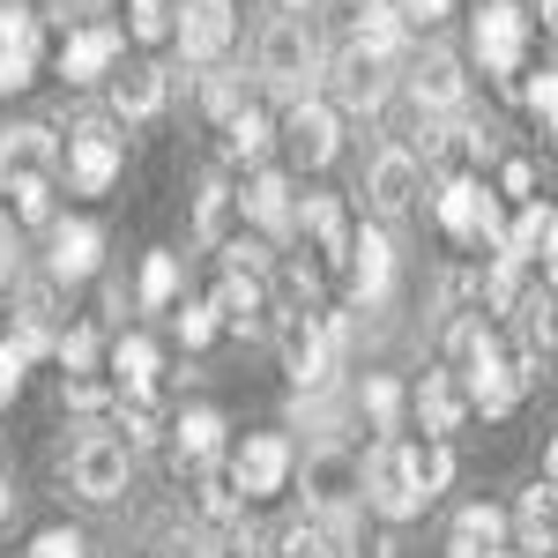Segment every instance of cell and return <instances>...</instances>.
I'll list each match as a JSON object with an SVG mask.
<instances>
[{
    "mask_svg": "<svg viewBox=\"0 0 558 558\" xmlns=\"http://www.w3.org/2000/svg\"><path fill=\"white\" fill-rule=\"evenodd\" d=\"M454 350H462V380H470V402L484 410V417H507L521 395H529L536 350L514 336V320H499V313L454 320Z\"/></svg>",
    "mask_w": 558,
    "mask_h": 558,
    "instance_id": "obj_1",
    "label": "cell"
},
{
    "mask_svg": "<svg viewBox=\"0 0 558 558\" xmlns=\"http://www.w3.org/2000/svg\"><path fill=\"white\" fill-rule=\"evenodd\" d=\"M276 350H283V373L299 395H320V387L336 380V350H343V320L336 313H320V305H291L283 320H276Z\"/></svg>",
    "mask_w": 558,
    "mask_h": 558,
    "instance_id": "obj_2",
    "label": "cell"
},
{
    "mask_svg": "<svg viewBox=\"0 0 558 558\" xmlns=\"http://www.w3.org/2000/svg\"><path fill=\"white\" fill-rule=\"evenodd\" d=\"M223 276H216V313H223V328H239V336H268V276H260V246L246 239H223Z\"/></svg>",
    "mask_w": 558,
    "mask_h": 558,
    "instance_id": "obj_3",
    "label": "cell"
},
{
    "mask_svg": "<svg viewBox=\"0 0 558 558\" xmlns=\"http://www.w3.org/2000/svg\"><path fill=\"white\" fill-rule=\"evenodd\" d=\"M432 216H439V231H447V239H462V246H507L499 194H492V186H476V172L470 179H439Z\"/></svg>",
    "mask_w": 558,
    "mask_h": 558,
    "instance_id": "obj_4",
    "label": "cell"
},
{
    "mask_svg": "<svg viewBox=\"0 0 558 558\" xmlns=\"http://www.w3.org/2000/svg\"><path fill=\"white\" fill-rule=\"evenodd\" d=\"M365 507H373L380 521L425 514V484H417V470H410V447H402V439H380V447L365 454Z\"/></svg>",
    "mask_w": 558,
    "mask_h": 558,
    "instance_id": "obj_5",
    "label": "cell"
},
{
    "mask_svg": "<svg viewBox=\"0 0 558 558\" xmlns=\"http://www.w3.org/2000/svg\"><path fill=\"white\" fill-rule=\"evenodd\" d=\"M476 60H484L492 83H514L521 75V60H529V15H521L514 0H484L476 8Z\"/></svg>",
    "mask_w": 558,
    "mask_h": 558,
    "instance_id": "obj_6",
    "label": "cell"
},
{
    "mask_svg": "<svg viewBox=\"0 0 558 558\" xmlns=\"http://www.w3.org/2000/svg\"><path fill=\"white\" fill-rule=\"evenodd\" d=\"M357 499H365V462H350L343 447H320V454L305 462V507L343 529Z\"/></svg>",
    "mask_w": 558,
    "mask_h": 558,
    "instance_id": "obj_7",
    "label": "cell"
},
{
    "mask_svg": "<svg viewBox=\"0 0 558 558\" xmlns=\"http://www.w3.org/2000/svg\"><path fill=\"white\" fill-rule=\"evenodd\" d=\"M313 60H320V45H313V31H305V15H276V23L260 31V75H268L276 89L305 97V75H313Z\"/></svg>",
    "mask_w": 558,
    "mask_h": 558,
    "instance_id": "obj_8",
    "label": "cell"
},
{
    "mask_svg": "<svg viewBox=\"0 0 558 558\" xmlns=\"http://www.w3.org/2000/svg\"><path fill=\"white\" fill-rule=\"evenodd\" d=\"M120 165H128V142L112 134V120H83L68 134V186L75 194H105L120 179Z\"/></svg>",
    "mask_w": 558,
    "mask_h": 558,
    "instance_id": "obj_9",
    "label": "cell"
},
{
    "mask_svg": "<svg viewBox=\"0 0 558 558\" xmlns=\"http://www.w3.org/2000/svg\"><path fill=\"white\" fill-rule=\"evenodd\" d=\"M299 231H305V254L320 260L328 276H350V246H357V223L336 194H305L299 202Z\"/></svg>",
    "mask_w": 558,
    "mask_h": 558,
    "instance_id": "obj_10",
    "label": "cell"
},
{
    "mask_svg": "<svg viewBox=\"0 0 558 558\" xmlns=\"http://www.w3.org/2000/svg\"><path fill=\"white\" fill-rule=\"evenodd\" d=\"M128 462H134L128 439L89 432L83 447L68 454V476H75V492H83V499H97V507H105V499H120V492H128Z\"/></svg>",
    "mask_w": 558,
    "mask_h": 558,
    "instance_id": "obj_11",
    "label": "cell"
},
{
    "mask_svg": "<svg viewBox=\"0 0 558 558\" xmlns=\"http://www.w3.org/2000/svg\"><path fill=\"white\" fill-rule=\"evenodd\" d=\"M283 149H291V165H305V172L336 165V149H343L336 112H328L320 97H291V112H283Z\"/></svg>",
    "mask_w": 558,
    "mask_h": 558,
    "instance_id": "obj_12",
    "label": "cell"
},
{
    "mask_svg": "<svg viewBox=\"0 0 558 558\" xmlns=\"http://www.w3.org/2000/svg\"><path fill=\"white\" fill-rule=\"evenodd\" d=\"M38 52H45L38 8H0V97L38 83Z\"/></svg>",
    "mask_w": 558,
    "mask_h": 558,
    "instance_id": "obj_13",
    "label": "cell"
},
{
    "mask_svg": "<svg viewBox=\"0 0 558 558\" xmlns=\"http://www.w3.org/2000/svg\"><path fill=\"white\" fill-rule=\"evenodd\" d=\"M231 484H239L246 499H276V492L291 484V447H283L276 432H254V439L231 454Z\"/></svg>",
    "mask_w": 558,
    "mask_h": 558,
    "instance_id": "obj_14",
    "label": "cell"
},
{
    "mask_svg": "<svg viewBox=\"0 0 558 558\" xmlns=\"http://www.w3.org/2000/svg\"><path fill=\"white\" fill-rule=\"evenodd\" d=\"M120 52H128V38H120L112 23L68 31V38H60V75H68V83H97V75H112V68H120Z\"/></svg>",
    "mask_w": 558,
    "mask_h": 558,
    "instance_id": "obj_15",
    "label": "cell"
},
{
    "mask_svg": "<svg viewBox=\"0 0 558 558\" xmlns=\"http://www.w3.org/2000/svg\"><path fill=\"white\" fill-rule=\"evenodd\" d=\"M365 194H373V209H380V216H402L417 194H425L417 157H410V149H380V157H373V179H365Z\"/></svg>",
    "mask_w": 558,
    "mask_h": 558,
    "instance_id": "obj_16",
    "label": "cell"
},
{
    "mask_svg": "<svg viewBox=\"0 0 558 558\" xmlns=\"http://www.w3.org/2000/svg\"><path fill=\"white\" fill-rule=\"evenodd\" d=\"M239 209H246V223H254L260 239H283L299 223V202H291V179L283 172H254L246 194H239Z\"/></svg>",
    "mask_w": 558,
    "mask_h": 558,
    "instance_id": "obj_17",
    "label": "cell"
},
{
    "mask_svg": "<svg viewBox=\"0 0 558 558\" xmlns=\"http://www.w3.org/2000/svg\"><path fill=\"white\" fill-rule=\"evenodd\" d=\"M336 97H343L350 112H380V97H387V52L350 45L343 60H336Z\"/></svg>",
    "mask_w": 558,
    "mask_h": 558,
    "instance_id": "obj_18",
    "label": "cell"
},
{
    "mask_svg": "<svg viewBox=\"0 0 558 558\" xmlns=\"http://www.w3.org/2000/svg\"><path fill=\"white\" fill-rule=\"evenodd\" d=\"M462 410H476V402H470V380H462V373H447V365H432L425 380H417V425L447 439V432L462 425Z\"/></svg>",
    "mask_w": 558,
    "mask_h": 558,
    "instance_id": "obj_19",
    "label": "cell"
},
{
    "mask_svg": "<svg viewBox=\"0 0 558 558\" xmlns=\"http://www.w3.org/2000/svg\"><path fill=\"white\" fill-rule=\"evenodd\" d=\"M172 38H179L186 60H216V52L231 45V0H186Z\"/></svg>",
    "mask_w": 558,
    "mask_h": 558,
    "instance_id": "obj_20",
    "label": "cell"
},
{
    "mask_svg": "<svg viewBox=\"0 0 558 558\" xmlns=\"http://www.w3.org/2000/svg\"><path fill=\"white\" fill-rule=\"evenodd\" d=\"M60 165V142L45 128H8L0 134V186H15V179H52Z\"/></svg>",
    "mask_w": 558,
    "mask_h": 558,
    "instance_id": "obj_21",
    "label": "cell"
},
{
    "mask_svg": "<svg viewBox=\"0 0 558 558\" xmlns=\"http://www.w3.org/2000/svg\"><path fill=\"white\" fill-rule=\"evenodd\" d=\"M499 551H507V514L499 507H462L454 536H447V558H499Z\"/></svg>",
    "mask_w": 558,
    "mask_h": 558,
    "instance_id": "obj_22",
    "label": "cell"
},
{
    "mask_svg": "<svg viewBox=\"0 0 558 558\" xmlns=\"http://www.w3.org/2000/svg\"><path fill=\"white\" fill-rule=\"evenodd\" d=\"M97 260H105L97 223H52V276H60V283H83V276H97Z\"/></svg>",
    "mask_w": 558,
    "mask_h": 558,
    "instance_id": "obj_23",
    "label": "cell"
},
{
    "mask_svg": "<svg viewBox=\"0 0 558 558\" xmlns=\"http://www.w3.org/2000/svg\"><path fill=\"white\" fill-rule=\"evenodd\" d=\"M410 97H417L425 112H454V105H462V60H454V52H425V60L410 68Z\"/></svg>",
    "mask_w": 558,
    "mask_h": 558,
    "instance_id": "obj_24",
    "label": "cell"
},
{
    "mask_svg": "<svg viewBox=\"0 0 558 558\" xmlns=\"http://www.w3.org/2000/svg\"><path fill=\"white\" fill-rule=\"evenodd\" d=\"M157 105H165V68H149V60L112 68V112L120 120H149Z\"/></svg>",
    "mask_w": 558,
    "mask_h": 558,
    "instance_id": "obj_25",
    "label": "cell"
},
{
    "mask_svg": "<svg viewBox=\"0 0 558 558\" xmlns=\"http://www.w3.org/2000/svg\"><path fill=\"white\" fill-rule=\"evenodd\" d=\"M551 246H558V216L544 209V202H521L514 223H507V246H499V254L536 260V268H544V260H551Z\"/></svg>",
    "mask_w": 558,
    "mask_h": 558,
    "instance_id": "obj_26",
    "label": "cell"
},
{
    "mask_svg": "<svg viewBox=\"0 0 558 558\" xmlns=\"http://www.w3.org/2000/svg\"><path fill=\"white\" fill-rule=\"evenodd\" d=\"M514 529H521V544H529V551H551V544H558V484H551V476L521 492Z\"/></svg>",
    "mask_w": 558,
    "mask_h": 558,
    "instance_id": "obj_27",
    "label": "cell"
},
{
    "mask_svg": "<svg viewBox=\"0 0 558 558\" xmlns=\"http://www.w3.org/2000/svg\"><path fill=\"white\" fill-rule=\"evenodd\" d=\"M216 447H223V417H216V410H186V417L172 425V454H179V470H209Z\"/></svg>",
    "mask_w": 558,
    "mask_h": 558,
    "instance_id": "obj_28",
    "label": "cell"
},
{
    "mask_svg": "<svg viewBox=\"0 0 558 558\" xmlns=\"http://www.w3.org/2000/svg\"><path fill=\"white\" fill-rule=\"evenodd\" d=\"M387 276H395V246H387L380 231H357V246H350V291L357 299H387Z\"/></svg>",
    "mask_w": 558,
    "mask_h": 558,
    "instance_id": "obj_29",
    "label": "cell"
},
{
    "mask_svg": "<svg viewBox=\"0 0 558 558\" xmlns=\"http://www.w3.org/2000/svg\"><path fill=\"white\" fill-rule=\"evenodd\" d=\"M112 387L120 395H149L157 387V343L149 336H120L112 343Z\"/></svg>",
    "mask_w": 558,
    "mask_h": 558,
    "instance_id": "obj_30",
    "label": "cell"
},
{
    "mask_svg": "<svg viewBox=\"0 0 558 558\" xmlns=\"http://www.w3.org/2000/svg\"><path fill=\"white\" fill-rule=\"evenodd\" d=\"M402 31H410V15H402V0H357V45H373V52H402Z\"/></svg>",
    "mask_w": 558,
    "mask_h": 558,
    "instance_id": "obj_31",
    "label": "cell"
},
{
    "mask_svg": "<svg viewBox=\"0 0 558 558\" xmlns=\"http://www.w3.org/2000/svg\"><path fill=\"white\" fill-rule=\"evenodd\" d=\"M276 134H283V128H276V120H268L260 105H246L239 120H223V149H231L239 165H260V157L276 149Z\"/></svg>",
    "mask_w": 558,
    "mask_h": 558,
    "instance_id": "obj_32",
    "label": "cell"
},
{
    "mask_svg": "<svg viewBox=\"0 0 558 558\" xmlns=\"http://www.w3.org/2000/svg\"><path fill=\"white\" fill-rule=\"evenodd\" d=\"M425 157H432V172H439V179H470V165L484 157V134H476V128H447V134H432V142H425Z\"/></svg>",
    "mask_w": 558,
    "mask_h": 558,
    "instance_id": "obj_33",
    "label": "cell"
},
{
    "mask_svg": "<svg viewBox=\"0 0 558 558\" xmlns=\"http://www.w3.org/2000/svg\"><path fill=\"white\" fill-rule=\"evenodd\" d=\"M231 216H246V209H239V194H231L223 179H202V202H194V239L223 246V239H231Z\"/></svg>",
    "mask_w": 558,
    "mask_h": 558,
    "instance_id": "obj_34",
    "label": "cell"
},
{
    "mask_svg": "<svg viewBox=\"0 0 558 558\" xmlns=\"http://www.w3.org/2000/svg\"><path fill=\"white\" fill-rule=\"evenodd\" d=\"M402 447H410V470H417V484H425V499H439V492L454 484V454H447V439L425 432V439H402Z\"/></svg>",
    "mask_w": 558,
    "mask_h": 558,
    "instance_id": "obj_35",
    "label": "cell"
},
{
    "mask_svg": "<svg viewBox=\"0 0 558 558\" xmlns=\"http://www.w3.org/2000/svg\"><path fill=\"white\" fill-rule=\"evenodd\" d=\"M172 320H179V343H186V350H209V343H216V328H223L216 299H179V305H172Z\"/></svg>",
    "mask_w": 558,
    "mask_h": 558,
    "instance_id": "obj_36",
    "label": "cell"
},
{
    "mask_svg": "<svg viewBox=\"0 0 558 558\" xmlns=\"http://www.w3.org/2000/svg\"><path fill=\"white\" fill-rule=\"evenodd\" d=\"M0 202L15 209V223H52V179H15L0 186Z\"/></svg>",
    "mask_w": 558,
    "mask_h": 558,
    "instance_id": "obj_37",
    "label": "cell"
},
{
    "mask_svg": "<svg viewBox=\"0 0 558 558\" xmlns=\"http://www.w3.org/2000/svg\"><path fill=\"white\" fill-rule=\"evenodd\" d=\"M336 544H343V529L313 514V521H299V529L283 536V558H336Z\"/></svg>",
    "mask_w": 558,
    "mask_h": 558,
    "instance_id": "obj_38",
    "label": "cell"
},
{
    "mask_svg": "<svg viewBox=\"0 0 558 558\" xmlns=\"http://www.w3.org/2000/svg\"><path fill=\"white\" fill-rule=\"evenodd\" d=\"M142 305H157V313H172V305H179V260L172 254L142 260Z\"/></svg>",
    "mask_w": 558,
    "mask_h": 558,
    "instance_id": "obj_39",
    "label": "cell"
},
{
    "mask_svg": "<svg viewBox=\"0 0 558 558\" xmlns=\"http://www.w3.org/2000/svg\"><path fill=\"white\" fill-rule=\"evenodd\" d=\"M128 31H134L142 45L172 38V31H179V8H172V0H128Z\"/></svg>",
    "mask_w": 558,
    "mask_h": 558,
    "instance_id": "obj_40",
    "label": "cell"
},
{
    "mask_svg": "<svg viewBox=\"0 0 558 558\" xmlns=\"http://www.w3.org/2000/svg\"><path fill=\"white\" fill-rule=\"evenodd\" d=\"M202 112H209L216 128L239 120V112H246V83H239V75H209V83H202Z\"/></svg>",
    "mask_w": 558,
    "mask_h": 558,
    "instance_id": "obj_41",
    "label": "cell"
},
{
    "mask_svg": "<svg viewBox=\"0 0 558 558\" xmlns=\"http://www.w3.org/2000/svg\"><path fill=\"white\" fill-rule=\"evenodd\" d=\"M320 283H328V268H320L313 254L283 260V291H291V305H320Z\"/></svg>",
    "mask_w": 558,
    "mask_h": 558,
    "instance_id": "obj_42",
    "label": "cell"
},
{
    "mask_svg": "<svg viewBox=\"0 0 558 558\" xmlns=\"http://www.w3.org/2000/svg\"><path fill=\"white\" fill-rule=\"evenodd\" d=\"M336 558H395V544H387V529L343 521V544H336Z\"/></svg>",
    "mask_w": 558,
    "mask_h": 558,
    "instance_id": "obj_43",
    "label": "cell"
},
{
    "mask_svg": "<svg viewBox=\"0 0 558 558\" xmlns=\"http://www.w3.org/2000/svg\"><path fill=\"white\" fill-rule=\"evenodd\" d=\"M365 417H373L380 432H395V417H402V387L373 373V380H365Z\"/></svg>",
    "mask_w": 558,
    "mask_h": 558,
    "instance_id": "obj_44",
    "label": "cell"
},
{
    "mask_svg": "<svg viewBox=\"0 0 558 558\" xmlns=\"http://www.w3.org/2000/svg\"><path fill=\"white\" fill-rule=\"evenodd\" d=\"M529 97V112H536V128L551 134V149H558V75H536V83L521 89Z\"/></svg>",
    "mask_w": 558,
    "mask_h": 558,
    "instance_id": "obj_45",
    "label": "cell"
},
{
    "mask_svg": "<svg viewBox=\"0 0 558 558\" xmlns=\"http://www.w3.org/2000/svg\"><path fill=\"white\" fill-rule=\"evenodd\" d=\"M60 365L68 373H89L97 365V328H60Z\"/></svg>",
    "mask_w": 558,
    "mask_h": 558,
    "instance_id": "obj_46",
    "label": "cell"
},
{
    "mask_svg": "<svg viewBox=\"0 0 558 558\" xmlns=\"http://www.w3.org/2000/svg\"><path fill=\"white\" fill-rule=\"evenodd\" d=\"M23 365H31L23 350H15V343H0V410H8V402L23 395Z\"/></svg>",
    "mask_w": 558,
    "mask_h": 558,
    "instance_id": "obj_47",
    "label": "cell"
},
{
    "mask_svg": "<svg viewBox=\"0 0 558 558\" xmlns=\"http://www.w3.org/2000/svg\"><path fill=\"white\" fill-rule=\"evenodd\" d=\"M31 558H83V536L75 529H45L38 544H31Z\"/></svg>",
    "mask_w": 558,
    "mask_h": 558,
    "instance_id": "obj_48",
    "label": "cell"
},
{
    "mask_svg": "<svg viewBox=\"0 0 558 558\" xmlns=\"http://www.w3.org/2000/svg\"><path fill=\"white\" fill-rule=\"evenodd\" d=\"M402 15H410V23H447V15H454V0H402Z\"/></svg>",
    "mask_w": 558,
    "mask_h": 558,
    "instance_id": "obj_49",
    "label": "cell"
},
{
    "mask_svg": "<svg viewBox=\"0 0 558 558\" xmlns=\"http://www.w3.org/2000/svg\"><path fill=\"white\" fill-rule=\"evenodd\" d=\"M499 186H507V194H514V202H529V186H536V172H529V165H507V172H499Z\"/></svg>",
    "mask_w": 558,
    "mask_h": 558,
    "instance_id": "obj_50",
    "label": "cell"
},
{
    "mask_svg": "<svg viewBox=\"0 0 558 558\" xmlns=\"http://www.w3.org/2000/svg\"><path fill=\"white\" fill-rule=\"evenodd\" d=\"M8 283H15V246L0 239V291H8Z\"/></svg>",
    "mask_w": 558,
    "mask_h": 558,
    "instance_id": "obj_51",
    "label": "cell"
},
{
    "mask_svg": "<svg viewBox=\"0 0 558 558\" xmlns=\"http://www.w3.org/2000/svg\"><path fill=\"white\" fill-rule=\"evenodd\" d=\"M544 31H551V38H558V0H544Z\"/></svg>",
    "mask_w": 558,
    "mask_h": 558,
    "instance_id": "obj_52",
    "label": "cell"
},
{
    "mask_svg": "<svg viewBox=\"0 0 558 558\" xmlns=\"http://www.w3.org/2000/svg\"><path fill=\"white\" fill-rule=\"evenodd\" d=\"M544 476H551V484H558V439H551V454H544Z\"/></svg>",
    "mask_w": 558,
    "mask_h": 558,
    "instance_id": "obj_53",
    "label": "cell"
},
{
    "mask_svg": "<svg viewBox=\"0 0 558 558\" xmlns=\"http://www.w3.org/2000/svg\"><path fill=\"white\" fill-rule=\"evenodd\" d=\"M0 514H8V470H0Z\"/></svg>",
    "mask_w": 558,
    "mask_h": 558,
    "instance_id": "obj_54",
    "label": "cell"
},
{
    "mask_svg": "<svg viewBox=\"0 0 558 558\" xmlns=\"http://www.w3.org/2000/svg\"><path fill=\"white\" fill-rule=\"evenodd\" d=\"M544 276H558V246H551V260H544Z\"/></svg>",
    "mask_w": 558,
    "mask_h": 558,
    "instance_id": "obj_55",
    "label": "cell"
},
{
    "mask_svg": "<svg viewBox=\"0 0 558 558\" xmlns=\"http://www.w3.org/2000/svg\"><path fill=\"white\" fill-rule=\"evenodd\" d=\"M283 8H313V0H283Z\"/></svg>",
    "mask_w": 558,
    "mask_h": 558,
    "instance_id": "obj_56",
    "label": "cell"
},
{
    "mask_svg": "<svg viewBox=\"0 0 558 558\" xmlns=\"http://www.w3.org/2000/svg\"><path fill=\"white\" fill-rule=\"evenodd\" d=\"M551 558H558V544H551Z\"/></svg>",
    "mask_w": 558,
    "mask_h": 558,
    "instance_id": "obj_57",
    "label": "cell"
}]
</instances>
